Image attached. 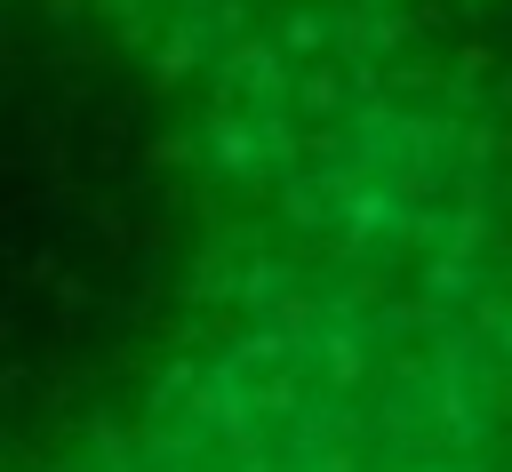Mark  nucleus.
<instances>
[{
  "label": "nucleus",
  "mask_w": 512,
  "mask_h": 472,
  "mask_svg": "<svg viewBox=\"0 0 512 472\" xmlns=\"http://www.w3.org/2000/svg\"><path fill=\"white\" fill-rule=\"evenodd\" d=\"M0 472H392L296 432L120 424V416H16L0 400Z\"/></svg>",
  "instance_id": "f257e3e1"
}]
</instances>
